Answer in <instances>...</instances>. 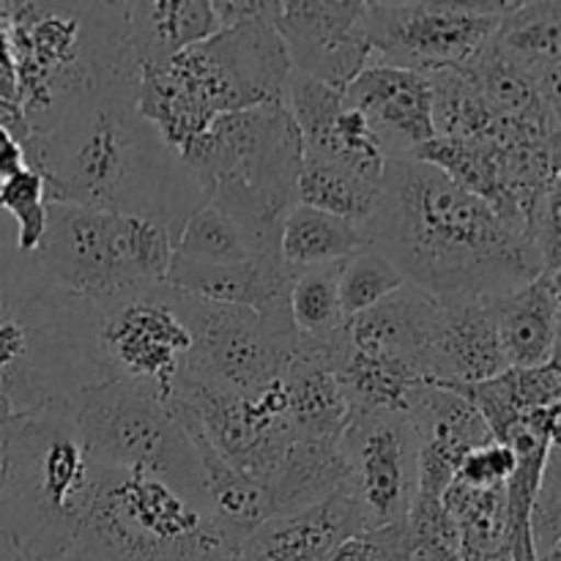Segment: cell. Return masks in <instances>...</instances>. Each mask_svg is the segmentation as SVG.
<instances>
[{
  "label": "cell",
  "instance_id": "1",
  "mask_svg": "<svg viewBox=\"0 0 561 561\" xmlns=\"http://www.w3.org/2000/svg\"><path fill=\"white\" fill-rule=\"evenodd\" d=\"M362 230L405 283L442 305L496 301L542 277L529 236L420 159H389L381 206Z\"/></svg>",
  "mask_w": 561,
  "mask_h": 561
},
{
  "label": "cell",
  "instance_id": "2",
  "mask_svg": "<svg viewBox=\"0 0 561 561\" xmlns=\"http://www.w3.org/2000/svg\"><path fill=\"white\" fill-rule=\"evenodd\" d=\"M137 77L124 71L66 102L25 142L27 168L42 173L49 203L157 217L179 233L203 195L179 153L142 118Z\"/></svg>",
  "mask_w": 561,
  "mask_h": 561
},
{
  "label": "cell",
  "instance_id": "3",
  "mask_svg": "<svg viewBox=\"0 0 561 561\" xmlns=\"http://www.w3.org/2000/svg\"><path fill=\"white\" fill-rule=\"evenodd\" d=\"M277 9L140 69L137 107L175 153L222 115L285 104L294 66L274 27Z\"/></svg>",
  "mask_w": 561,
  "mask_h": 561
},
{
  "label": "cell",
  "instance_id": "4",
  "mask_svg": "<svg viewBox=\"0 0 561 561\" xmlns=\"http://www.w3.org/2000/svg\"><path fill=\"white\" fill-rule=\"evenodd\" d=\"M93 383L85 301L60 290L36 255L0 244V398L27 416Z\"/></svg>",
  "mask_w": 561,
  "mask_h": 561
},
{
  "label": "cell",
  "instance_id": "5",
  "mask_svg": "<svg viewBox=\"0 0 561 561\" xmlns=\"http://www.w3.org/2000/svg\"><path fill=\"white\" fill-rule=\"evenodd\" d=\"M239 551L203 504L142 471L93 463L58 561H228Z\"/></svg>",
  "mask_w": 561,
  "mask_h": 561
},
{
  "label": "cell",
  "instance_id": "6",
  "mask_svg": "<svg viewBox=\"0 0 561 561\" xmlns=\"http://www.w3.org/2000/svg\"><path fill=\"white\" fill-rule=\"evenodd\" d=\"M179 157L203 203L239 217L263 252H277L279 222L296 206L305 159V142L285 104L222 115L181 148Z\"/></svg>",
  "mask_w": 561,
  "mask_h": 561
},
{
  "label": "cell",
  "instance_id": "7",
  "mask_svg": "<svg viewBox=\"0 0 561 561\" xmlns=\"http://www.w3.org/2000/svg\"><path fill=\"white\" fill-rule=\"evenodd\" d=\"M9 42L31 135L80 93L140 71L126 44L124 3H11Z\"/></svg>",
  "mask_w": 561,
  "mask_h": 561
},
{
  "label": "cell",
  "instance_id": "8",
  "mask_svg": "<svg viewBox=\"0 0 561 561\" xmlns=\"http://www.w3.org/2000/svg\"><path fill=\"white\" fill-rule=\"evenodd\" d=\"M175 239L179 233L157 217L49 203L47 230L33 255L60 290L99 305L164 288Z\"/></svg>",
  "mask_w": 561,
  "mask_h": 561
},
{
  "label": "cell",
  "instance_id": "9",
  "mask_svg": "<svg viewBox=\"0 0 561 561\" xmlns=\"http://www.w3.org/2000/svg\"><path fill=\"white\" fill-rule=\"evenodd\" d=\"M14 449V491L0 510V531L25 561L64 559L93 471L71 425L69 403L16 416Z\"/></svg>",
  "mask_w": 561,
  "mask_h": 561
},
{
  "label": "cell",
  "instance_id": "10",
  "mask_svg": "<svg viewBox=\"0 0 561 561\" xmlns=\"http://www.w3.org/2000/svg\"><path fill=\"white\" fill-rule=\"evenodd\" d=\"M69 416L91 463L159 477L206 507L195 444L151 387L93 383L69 400Z\"/></svg>",
  "mask_w": 561,
  "mask_h": 561
},
{
  "label": "cell",
  "instance_id": "11",
  "mask_svg": "<svg viewBox=\"0 0 561 561\" xmlns=\"http://www.w3.org/2000/svg\"><path fill=\"white\" fill-rule=\"evenodd\" d=\"M170 296L192 334L184 370L244 398H257L283 378L299 345L288 307L255 312L211 305L179 290H170Z\"/></svg>",
  "mask_w": 561,
  "mask_h": 561
},
{
  "label": "cell",
  "instance_id": "12",
  "mask_svg": "<svg viewBox=\"0 0 561 561\" xmlns=\"http://www.w3.org/2000/svg\"><path fill=\"white\" fill-rule=\"evenodd\" d=\"M88 348L99 383L151 387L168 403L192 348V334L173 307L170 288L135 290L88 305Z\"/></svg>",
  "mask_w": 561,
  "mask_h": 561
},
{
  "label": "cell",
  "instance_id": "13",
  "mask_svg": "<svg viewBox=\"0 0 561 561\" xmlns=\"http://www.w3.org/2000/svg\"><path fill=\"white\" fill-rule=\"evenodd\" d=\"M515 3H365L373 64L433 75L460 69L496 36Z\"/></svg>",
  "mask_w": 561,
  "mask_h": 561
},
{
  "label": "cell",
  "instance_id": "14",
  "mask_svg": "<svg viewBox=\"0 0 561 561\" xmlns=\"http://www.w3.org/2000/svg\"><path fill=\"white\" fill-rule=\"evenodd\" d=\"M168 405L211 444L219 458L263 485L296 438L285 420L279 381L257 398H244L181 370Z\"/></svg>",
  "mask_w": 561,
  "mask_h": 561
},
{
  "label": "cell",
  "instance_id": "15",
  "mask_svg": "<svg viewBox=\"0 0 561 561\" xmlns=\"http://www.w3.org/2000/svg\"><path fill=\"white\" fill-rule=\"evenodd\" d=\"M337 447L348 466V491L370 531L403 524L420 482V438L403 411H351Z\"/></svg>",
  "mask_w": 561,
  "mask_h": 561
},
{
  "label": "cell",
  "instance_id": "16",
  "mask_svg": "<svg viewBox=\"0 0 561 561\" xmlns=\"http://www.w3.org/2000/svg\"><path fill=\"white\" fill-rule=\"evenodd\" d=\"M294 71L345 91L373 64L365 3L285 0L274 20Z\"/></svg>",
  "mask_w": 561,
  "mask_h": 561
},
{
  "label": "cell",
  "instance_id": "17",
  "mask_svg": "<svg viewBox=\"0 0 561 561\" xmlns=\"http://www.w3.org/2000/svg\"><path fill=\"white\" fill-rule=\"evenodd\" d=\"M285 107L299 129L305 151L329 162L345 164L370 181H383L387 151L359 110L345 102L343 91L294 71Z\"/></svg>",
  "mask_w": 561,
  "mask_h": 561
},
{
  "label": "cell",
  "instance_id": "18",
  "mask_svg": "<svg viewBox=\"0 0 561 561\" xmlns=\"http://www.w3.org/2000/svg\"><path fill=\"white\" fill-rule=\"evenodd\" d=\"M405 416L420 438L416 499L444 502L466 455L496 442L471 400L442 383H425L414 394Z\"/></svg>",
  "mask_w": 561,
  "mask_h": 561
},
{
  "label": "cell",
  "instance_id": "19",
  "mask_svg": "<svg viewBox=\"0 0 561 561\" xmlns=\"http://www.w3.org/2000/svg\"><path fill=\"white\" fill-rule=\"evenodd\" d=\"M343 96L365 115L389 159H411L436 140L427 75L370 64L345 88Z\"/></svg>",
  "mask_w": 561,
  "mask_h": 561
},
{
  "label": "cell",
  "instance_id": "20",
  "mask_svg": "<svg viewBox=\"0 0 561 561\" xmlns=\"http://www.w3.org/2000/svg\"><path fill=\"white\" fill-rule=\"evenodd\" d=\"M365 513L348 488L301 513L268 518L239 546L244 561H329L343 542L367 535Z\"/></svg>",
  "mask_w": 561,
  "mask_h": 561
},
{
  "label": "cell",
  "instance_id": "21",
  "mask_svg": "<svg viewBox=\"0 0 561 561\" xmlns=\"http://www.w3.org/2000/svg\"><path fill=\"white\" fill-rule=\"evenodd\" d=\"M442 301L405 283L376 307L351 318L345 323V334H348V343L362 354L409 365L431 381L427 359H431L433 340L442 327Z\"/></svg>",
  "mask_w": 561,
  "mask_h": 561
},
{
  "label": "cell",
  "instance_id": "22",
  "mask_svg": "<svg viewBox=\"0 0 561 561\" xmlns=\"http://www.w3.org/2000/svg\"><path fill=\"white\" fill-rule=\"evenodd\" d=\"M343 332L327 343L299 337L296 354L279 378L285 420L296 436L337 442L348 425L351 403L337 376V345Z\"/></svg>",
  "mask_w": 561,
  "mask_h": 561
},
{
  "label": "cell",
  "instance_id": "23",
  "mask_svg": "<svg viewBox=\"0 0 561 561\" xmlns=\"http://www.w3.org/2000/svg\"><path fill=\"white\" fill-rule=\"evenodd\" d=\"M296 272H290L279 255H257L252 261L225 263V266H206V263L181 261L173 255L168 272V288L195 299L211 301L225 307H244L255 312H274L288 307L290 283Z\"/></svg>",
  "mask_w": 561,
  "mask_h": 561
},
{
  "label": "cell",
  "instance_id": "24",
  "mask_svg": "<svg viewBox=\"0 0 561 561\" xmlns=\"http://www.w3.org/2000/svg\"><path fill=\"white\" fill-rule=\"evenodd\" d=\"M499 343L493 301L444 305L442 327L433 340L427 376L442 387H469L507 370Z\"/></svg>",
  "mask_w": 561,
  "mask_h": 561
},
{
  "label": "cell",
  "instance_id": "25",
  "mask_svg": "<svg viewBox=\"0 0 561 561\" xmlns=\"http://www.w3.org/2000/svg\"><path fill=\"white\" fill-rule=\"evenodd\" d=\"M126 44L137 69L159 66L217 36L219 22L206 0L124 3Z\"/></svg>",
  "mask_w": 561,
  "mask_h": 561
},
{
  "label": "cell",
  "instance_id": "26",
  "mask_svg": "<svg viewBox=\"0 0 561 561\" xmlns=\"http://www.w3.org/2000/svg\"><path fill=\"white\" fill-rule=\"evenodd\" d=\"M345 485H348V466L337 442L296 436L263 485L268 499V518L316 507Z\"/></svg>",
  "mask_w": 561,
  "mask_h": 561
},
{
  "label": "cell",
  "instance_id": "27",
  "mask_svg": "<svg viewBox=\"0 0 561 561\" xmlns=\"http://www.w3.org/2000/svg\"><path fill=\"white\" fill-rule=\"evenodd\" d=\"M493 318L510 367L553 365L559 316L551 279L546 274L493 301Z\"/></svg>",
  "mask_w": 561,
  "mask_h": 561
},
{
  "label": "cell",
  "instance_id": "28",
  "mask_svg": "<svg viewBox=\"0 0 561 561\" xmlns=\"http://www.w3.org/2000/svg\"><path fill=\"white\" fill-rule=\"evenodd\" d=\"M471 400L493 438L510 442L520 422L537 409H546L561 400V370L557 365L546 367H507L496 378L469 383V387H449Z\"/></svg>",
  "mask_w": 561,
  "mask_h": 561
},
{
  "label": "cell",
  "instance_id": "29",
  "mask_svg": "<svg viewBox=\"0 0 561 561\" xmlns=\"http://www.w3.org/2000/svg\"><path fill=\"white\" fill-rule=\"evenodd\" d=\"M365 247L370 244L359 225L299 203L279 222L277 255L290 272L343 263Z\"/></svg>",
  "mask_w": 561,
  "mask_h": 561
},
{
  "label": "cell",
  "instance_id": "30",
  "mask_svg": "<svg viewBox=\"0 0 561 561\" xmlns=\"http://www.w3.org/2000/svg\"><path fill=\"white\" fill-rule=\"evenodd\" d=\"M433 91V126L436 137L469 142H504L529 126L502 121L463 69H444L427 75Z\"/></svg>",
  "mask_w": 561,
  "mask_h": 561
},
{
  "label": "cell",
  "instance_id": "31",
  "mask_svg": "<svg viewBox=\"0 0 561 561\" xmlns=\"http://www.w3.org/2000/svg\"><path fill=\"white\" fill-rule=\"evenodd\" d=\"M460 69L471 77L477 91L482 93L488 107H491L499 118L553 135L551 124H548L546 107H542L540 102V93H537L535 77H531L529 71L520 69L518 64H513V60L496 47L493 38L488 47H482L480 53H477L469 64L460 66Z\"/></svg>",
  "mask_w": 561,
  "mask_h": 561
},
{
  "label": "cell",
  "instance_id": "32",
  "mask_svg": "<svg viewBox=\"0 0 561 561\" xmlns=\"http://www.w3.org/2000/svg\"><path fill=\"white\" fill-rule=\"evenodd\" d=\"M381 186L383 181H370L345 164L305 151L296 181V203L365 228L381 206Z\"/></svg>",
  "mask_w": 561,
  "mask_h": 561
},
{
  "label": "cell",
  "instance_id": "33",
  "mask_svg": "<svg viewBox=\"0 0 561 561\" xmlns=\"http://www.w3.org/2000/svg\"><path fill=\"white\" fill-rule=\"evenodd\" d=\"M257 255H274V252H263L247 225L214 203L197 206L181 225L179 239H175V257L206 263V266L252 261Z\"/></svg>",
  "mask_w": 561,
  "mask_h": 561
},
{
  "label": "cell",
  "instance_id": "34",
  "mask_svg": "<svg viewBox=\"0 0 561 561\" xmlns=\"http://www.w3.org/2000/svg\"><path fill=\"white\" fill-rule=\"evenodd\" d=\"M493 42L531 77L553 69L561 64V3H515Z\"/></svg>",
  "mask_w": 561,
  "mask_h": 561
},
{
  "label": "cell",
  "instance_id": "35",
  "mask_svg": "<svg viewBox=\"0 0 561 561\" xmlns=\"http://www.w3.org/2000/svg\"><path fill=\"white\" fill-rule=\"evenodd\" d=\"M340 266L343 263L296 272L288 294V312L301 340L327 343V340L337 337L348 323L343 316V305H340Z\"/></svg>",
  "mask_w": 561,
  "mask_h": 561
},
{
  "label": "cell",
  "instance_id": "36",
  "mask_svg": "<svg viewBox=\"0 0 561 561\" xmlns=\"http://www.w3.org/2000/svg\"><path fill=\"white\" fill-rule=\"evenodd\" d=\"M403 274L394 268V263L383 252H378L376 247L359 250L340 266L337 290L345 321L367 312L378 301H383L394 290L403 288Z\"/></svg>",
  "mask_w": 561,
  "mask_h": 561
},
{
  "label": "cell",
  "instance_id": "37",
  "mask_svg": "<svg viewBox=\"0 0 561 561\" xmlns=\"http://www.w3.org/2000/svg\"><path fill=\"white\" fill-rule=\"evenodd\" d=\"M47 184L33 168L0 181V211L16 222V252L33 255L47 230Z\"/></svg>",
  "mask_w": 561,
  "mask_h": 561
},
{
  "label": "cell",
  "instance_id": "38",
  "mask_svg": "<svg viewBox=\"0 0 561 561\" xmlns=\"http://www.w3.org/2000/svg\"><path fill=\"white\" fill-rule=\"evenodd\" d=\"M518 469V455L510 444L491 442L485 447L471 449L460 463L455 482L474 491H493V488H504L510 477Z\"/></svg>",
  "mask_w": 561,
  "mask_h": 561
},
{
  "label": "cell",
  "instance_id": "39",
  "mask_svg": "<svg viewBox=\"0 0 561 561\" xmlns=\"http://www.w3.org/2000/svg\"><path fill=\"white\" fill-rule=\"evenodd\" d=\"M531 244L540 255L542 274H553L561 266V168L542 192L531 217Z\"/></svg>",
  "mask_w": 561,
  "mask_h": 561
},
{
  "label": "cell",
  "instance_id": "40",
  "mask_svg": "<svg viewBox=\"0 0 561 561\" xmlns=\"http://www.w3.org/2000/svg\"><path fill=\"white\" fill-rule=\"evenodd\" d=\"M274 5H277V0H217V3H211V9L217 14L219 31H228V27L272 14Z\"/></svg>",
  "mask_w": 561,
  "mask_h": 561
},
{
  "label": "cell",
  "instance_id": "41",
  "mask_svg": "<svg viewBox=\"0 0 561 561\" xmlns=\"http://www.w3.org/2000/svg\"><path fill=\"white\" fill-rule=\"evenodd\" d=\"M535 82H537V93H540L542 107H546L553 137L561 140V64L553 66V69L542 71V75H537Z\"/></svg>",
  "mask_w": 561,
  "mask_h": 561
},
{
  "label": "cell",
  "instance_id": "42",
  "mask_svg": "<svg viewBox=\"0 0 561 561\" xmlns=\"http://www.w3.org/2000/svg\"><path fill=\"white\" fill-rule=\"evenodd\" d=\"M14 436H16V420L0 422V510L5 507V502L11 499V491H14V469H16Z\"/></svg>",
  "mask_w": 561,
  "mask_h": 561
},
{
  "label": "cell",
  "instance_id": "43",
  "mask_svg": "<svg viewBox=\"0 0 561 561\" xmlns=\"http://www.w3.org/2000/svg\"><path fill=\"white\" fill-rule=\"evenodd\" d=\"M0 102L20 104V82H16V64L9 33H0Z\"/></svg>",
  "mask_w": 561,
  "mask_h": 561
},
{
  "label": "cell",
  "instance_id": "44",
  "mask_svg": "<svg viewBox=\"0 0 561 561\" xmlns=\"http://www.w3.org/2000/svg\"><path fill=\"white\" fill-rule=\"evenodd\" d=\"M25 168H27L25 146H22L11 131H5L3 126H0V181L11 179V175H16Z\"/></svg>",
  "mask_w": 561,
  "mask_h": 561
},
{
  "label": "cell",
  "instance_id": "45",
  "mask_svg": "<svg viewBox=\"0 0 561 561\" xmlns=\"http://www.w3.org/2000/svg\"><path fill=\"white\" fill-rule=\"evenodd\" d=\"M551 279V290L553 299H557V316H559V337H557V356H553V365L561 370V266L553 274H546Z\"/></svg>",
  "mask_w": 561,
  "mask_h": 561
},
{
  "label": "cell",
  "instance_id": "46",
  "mask_svg": "<svg viewBox=\"0 0 561 561\" xmlns=\"http://www.w3.org/2000/svg\"><path fill=\"white\" fill-rule=\"evenodd\" d=\"M0 561H25L22 559L20 548L14 546V540H11L5 531H0Z\"/></svg>",
  "mask_w": 561,
  "mask_h": 561
},
{
  "label": "cell",
  "instance_id": "47",
  "mask_svg": "<svg viewBox=\"0 0 561 561\" xmlns=\"http://www.w3.org/2000/svg\"><path fill=\"white\" fill-rule=\"evenodd\" d=\"M11 420H16V414L11 411V405L0 398V422H11Z\"/></svg>",
  "mask_w": 561,
  "mask_h": 561
},
{
  "label": "cell",
  "instance_id": "48",
  "mask_svg": "<svg viewBox=\"0 0 561 561\" xmlns=\"http://www.w3.org/2000/svg\"><path fill=\"white\" fill-rule=\"evenodd\" d=\"M228 561H244V557H241V553H239V551H236V553H233V557H230Z\"/></svg>",
  "mask_w": 561,
  "mask_h": 561
}]
</instances>
